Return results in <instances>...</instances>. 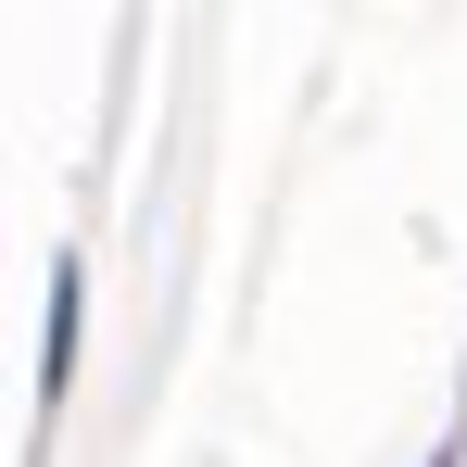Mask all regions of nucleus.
<instances>
[{"label":"nucleus","mask_w":467,"mask_h":467,"mask_svg":"<svg viewBox=\"0 0 467 467\" xmlns=\"http://www.w3.org/2000/svg\"><path fill=\"white\" fill-rule=\"evenodd\" d=\"M64 367H77V265H51V328H38V379L64 404Z\"/></svg>","instance_id":"f257e3e1"}]
</instances>
